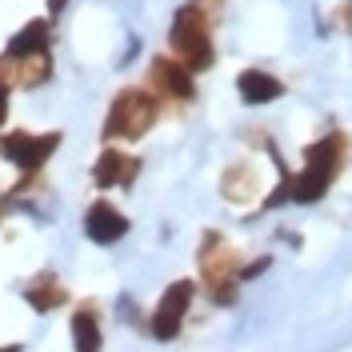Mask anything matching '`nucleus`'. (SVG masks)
<instances>
[{"mask_svg":"<svg viewBox=\"0 0 352 352\" xmlns=\"http://www.w3.org/2000/svg\"><path fill=\"white\" fill-rule=\"evenodd\" d=\"M168 41H173L176 60L184 68H192V72H204V68L212 65V56H217V52H212V16L200 12L192 0L176 8Z\"/></svg>","mask_w":352,"mask_h":352,"instance_id":"2","label":"nucleus"},{"mask_svg":"<svg viewBox=\"0 0 352 352\" xmlns=\"http://www.w3.org/2000/svg\"><path fill=\"white\" fill-rule=\"evenodd\" d=\"M136 173H140V160H132V156L116 153V148H104V156H100V160H96V168H92V180H96L100 188H109V184L132 188Z\"/></svg>","mask_w":352,"mask_h":352,"instance_id":"9","label":"nucleus"},{"mask_svg":"<svg viewBox=\"0 0 352 352\" xmlns=\"http://www.w3.org/2000/svg\"><path fill=\"white\" fill-rule=\"evenodd\" d=\"M340 16H344V24H349V32H352V0H344V4H340Z\"/></svg>","mask_w":352,"mask_h":352,"instance_id":"16","label":"nucleus"},{"mask_svg":"<svg viewBox=\"0 0 352 352\" xmlns=\"http://www.w3.org/2000/svg\"><path fill=\"white\" fill-rule=\"evenodd\" d=\"M256 192V176L252 168H232V173L224 176V197L228 200H248Z\"/></svg>","mask_w":352,"mask_h":352,"instance_id":"13","label":"nucleus"},{"mask_svg":"<svg viewBox=\"0 0 352 352\" xmlns=\"http://www.w3.org/2000/svg\"><path fill=\"white\" fill-rule=\"evenodd\" d=\"M200 276L212 292L217 305H228L236 296V252L220 241L217 232L204 236V248H200Z\"/></svg>","mask_w":352,"mask_h":352,"instance_id":"4","label":"nucleus"},{"mask_svg":"<svg viewBox=\"0 0 352 352\" xmlns=\"http://www.w3.org/2000/svg\"><path fill=\"white\" fill-rule=\"evenodd\" d=\"M4 52L16 56V60H21V56H36V52H48V21H28L21 32L8 41Z\"/></svg>","mask_w":352,"mask_h":352,"instance_id":"11","label":"nucleus"},{"mask_svg":"<svg viewBox=\"0 0 352 352\" xmlns=\"http://www.w3.org/2000/svg\"><path fill=\"white\" fill-rule=\"evenodd\" d=\"M192 280H176V285H168V292L160 296V305H156L153 312V336L156 340H173L176 332H180V324H184V312H188V305H192Z\"/></svg>","mask_w":352,"mask_h":352,"instance_id":"6","label":"nucleus"},{"mask_svg":"<svg viewBox=\"0 0 352 352\" xmlns=\"http://www.w3.org/2000/svg\"><path fill=\"white\" fill-rule=\"evenodd\" d=\"M148 76H153V88L160 96H168V100H192V92H197L192 68H184L180 60H168V56H156Z\"/></svg>","mask_w":352,"mask_h":352,"instance_id":"7","label":"nucleus"},{"mask_svg":"<svg viewBox=\"0 0 352 352\" xmlns=\"http://www.w3.org/2000/svg\"><path fill=\"white\" fill-rule=\"evenodd\" d=\"M4 116H8V88L0 85V124H4Z\"/></svg>","mask_w":352,"mask_h":352,"instance_id":"15","label":"nucleus"},{"mask_svg":"<svg viewBox=\"0 0 352 352\" xmlns=\"http://www.w3.org/2000/svg\"><path fill=\"white\" fill-rule=\"evenodd\" d=\"M28 305L32 308H41V312H48V308H56V305H65V288H56L52 280H44V285H32L28 292Z\"/></svg>","mask_w":352,"mask_h":352,"instance_id":"14","label":"nucleus"},{"mask_svg":"<svg viewBox=\"0 0 352 352\" xmlns=\"http://www.w3.org/2000/svg\"><path fill=\"white\" fill-rule=\"evenodd\" d=\"M72 340H76V352H100V324L88 308L72 316Z\"/></svg>","mask_w":352,"mask_h":352,"instance_id":"12","label":"nucleus"},{"mask_svg":"<svg viewBox=\"0 0 352 352\" xmlns=\"http://www.w3.org/2000/svg\"><path fill=\"white\" fill-rule=\"evenodd\" d=\"M156 116H160V100H156L153 92L124 88L112 100V112H109V120H104V136L109 140H140L156 124Z\"/></svg>","mask_w":352,"mask_h":352,"instance_id":"3","label":"nucleus"},{"mask_svg":"<svg viewBox=\"0 0 352 352\" xmlns=\"http://www.w3.org/2000/svg\"><path fill=\"white\" fill-rule=\"evenodd\" d=\"M236 88H241L244 104H268V100H276L285 92V85L272 72H264V68H244L241 76H236Z\"/></svg>","mask_w":352,"mask_h":352,"instance_id":"10","label":"nucleus"},{"mask_svg":"<svg viewBox=\"0 0 352 352\" xmlns=\"http://www.w3.org/2000/svg\"><path fill=\"white\" fill-rule=\"evenodd\" d=\"M85 232L92 244H116V241H124V232H129V217L116 212L109 200H96L85 212Z\"/></svg>","mask_w":352,"mask_h":352,"instance_id":"8","label":"nucleus"},{"mask_svg":"<svg viewBox=\"0 0 352 352\" xmlns=\"http://www.w3.org/2000/svg\"><path fill=\"white\" fill-rule=\"evenodd\" d=\"M0 352H21V344H12V349H0Z\"/></svg>","mask_w":352,"mask_h":352,"instance_id":"18","label":"nucleus"},{"mask_svg":"<svg viewBox=\"0 0 352 352\" xmlns=\"http://www.w3.org/2000/svg\"><path fill=\"white\" fill-rule=\"evenodd\" d=\"M340 164H344V136H340V132H332V136H324V140L308 144L305 148V173L292 176L285 188H276L272 200H268V208L280 204V200H296V204L320 200L324 192H329V184L336 180Z\"/></svg>","mask_w":352,"mask_h":352,"instance_id":"1","label":"nucleus"},{"mask_svg":"<svg viewBox=\"0 0 352 352\" xmlns=\"http://www.w3.org/2000/svg\"><path fill=\"white\" fill-rule=\"evenodd\" d=\"M60 148V132H44V136H28V132H8L0 136V156L12 160L24 173H36L48 156Z\"/></svg>","mask_w":352,"mask_h":352,"instance_id":"5","label":"nucleus"},{"mask_svg":"<svg viewBox=\"0 0 352 352\" xmlns=\"http://www.w3.org/2000/svg\"><path fill=\"white\" fill-rule=\"evenodd\" d=\"M60 8H65V0H48V12H52V16H56Z\"/></svg>","mask_w":352,"mask_h":352,"instance_id":"17","label":"nucleus"}]
</instances>
